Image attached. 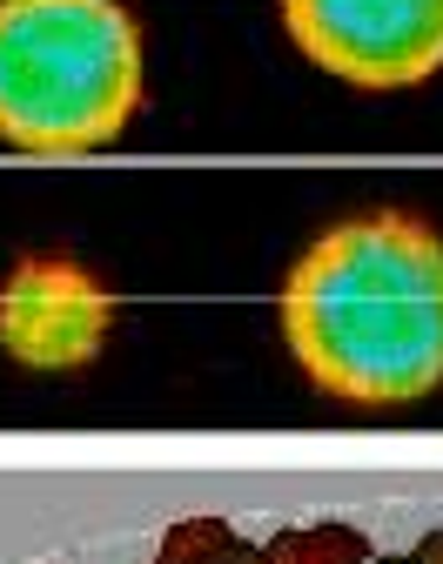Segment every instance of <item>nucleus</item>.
<instances>
[{
	"instance_id": "obj_7",
	"label": "nucleus",
	"mask_w": 443,
	"mask_h": 564,
	"mask_svg": "<svg viewBox=\"0 0 443 564\" xmlns=\"http://www.w3.org/2000/svg\"><path fill=\"white\" fill-rule=\"evenodd\" d=\"M410 557H417V564H443V531H430V538H423Z\"/></svg>"
},
{
	"instance_id": "obj_6",
	"label": "nucleus",
	"mask_w": 443,
	"mask_h": 564,
	"mask_svg": "<svg viewBox=\"0 0 443 564\" xmlns=\"http://www.w3.org/2000/svg\"><path fill=\"white\" fill-rule=\"evenodd\" d=\"M269 564H369V538L356 524H303V531H282L269 551Z\"/></svg>"
},
{
	"instance_id": "obj_8",
	"label": "nucleus",
	"mask_w": 443,
	"mask_h": 564,
	"mask_svg": "<svg viewBox=\"0 0 443 564\" xmlns=\"http://www.w3.org/2000/svg\"><path fill=\"white\" fill-rule=\"evenodd\" d=\"M369 564H417V557H369Z\"/></svg>"
},
{
	"instance_id": "obj_5",
	"label": "nucleus",
	"mask_w": 443,
	"mask_h": 564,
	"mask_svg": "<svg viewBox=\"0 0 443 564\" xmlns=\"http://www.w3.org/2000/svg\"><path fill=\"white\" fill-rule=\"evenodd\" d=\"M155 564H269V557L249 538H236L222 518H182V524H169Z\"/></svg>"
},
{
	"instance_id": "obj_4",
	"label": "nucleus",
	"mask_w": 443,
	"mask_h": 564,
	"mask_svg": "<svg viewBox=\"0 0 443 564\" xmlns=\"http://www.w3.org/2000/svg\"><path fill=\"white\" fill-rule=\"evenodd\" d=\"M108 336V296L88 269L34 256L0 290V343L34 370H82Z\"/></svg>"
},
{
	"instance_id": "obj_3",
	"label": "nucleus",
	"mask_w": 443,
	"mask_h": 564,
	"mask_svg": "<svg viewBox=\"0 0 443 564\" xmlns=\"http://www.w3.org/2000/svg\"><path fill=\"white\" fill-rule=\"evenodd\" d=\"M282 21L349 88H417L443 67V0H282Z\"/></svg>"
},
{
	"instance_id": "obj_2",
	"label": "nucleus",
	"mask_w": 443,
	"mask_h": 564,
	"mask_svg": "<svg viewBox=\"0 0 443 564\" xmlns=\"http://www.w3.org/2000/svg\"><path fill=\"white\" fill-rule=\"evenodd\" d=\"M141 108V34L121 0H0V141L95 155Z\"/></svg>"
},
{
	"instance_id": "obj_1",
	"label": "nucleus",
	"mask_w": 443,
	"mask_h": 564,
	"mask_svg": "<svg viewBox=\"0 0 443 564\" xmlns=\"http://www.w3.org/2000/svg\"><path fill=\"white\" fill-rule=\"evenodd\" d=\"M289 357L323 397L383 410L443 383V236L410 208H369L303 249L282 282Z\"/></svg>"
}]
</instances>
